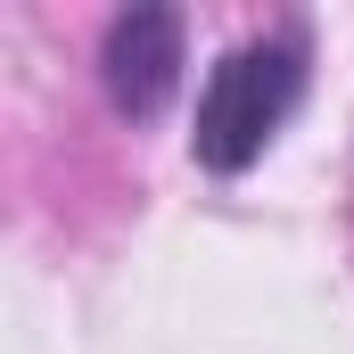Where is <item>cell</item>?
Wrapping results in <instances>:
<instances>
[{
    "mask_svg": "<svg viewBox=\"0 0 354 354\" xmlns=\"http://www.w3.org/2000/svg\"><path fill=\"white\" fill-rule=\"evenodd\" d=\"M313 83V50L297 25H272V33H248L231 41L214 66H206V91H198V115H189V157L206 174H248L272 140L288 132L297 99Z\"/></svg>",
    "mask_w": 354,
    "mask_h": 354,
    "instance_id": "cell-1",
    "label": "cell"
},
{
    "mask_svg": "<svg viewBox=\"0 0 354 354\" xmlns=\"http://www.w3.org/2000/svg\"><path fill=\"white\" fill-rule=\"evenodd\" d=\"M181 66H189V50H181V8H115V17H107V33H99V91H107L115 115L149 124V115L181 91Z\"/></svg>",
    "mask_w": 354,
    "mask_h": 354,
    "instance_id": "cell-2",
    "label": "cell"
}]
</instances>
